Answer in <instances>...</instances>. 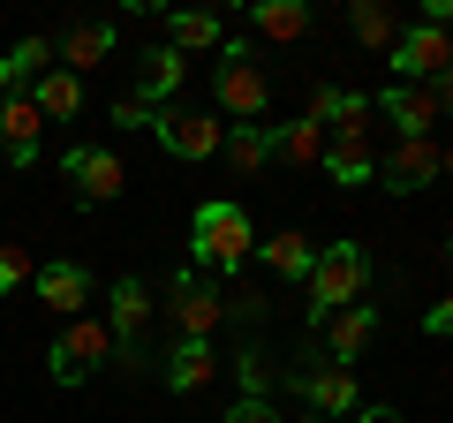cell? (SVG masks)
Returning a JSON list of instances; mask_svg holds the SVG:
<instances>
[{
	"label": "cell",
	"mask_w": 453,
	"mask_h": 423,
	"mask_svg": "<svg viewBox=\"0 0 453 423\" xmlns=\"http://www.w3.org/2000/svg\"><path fill=\"white\" fill-rule=\"evenodd\" d=\"M257 258V227H250V212L234 196H204L189 219V265L196 273H242Z\"/></svg>",
	"instance_id": "1"
},
{
	"label": "cell",
	"mask_w": 453,
	"mask_h": 423,
	"mask_svg": "<svg viewBox=\"0 0 453 423\" xmlns=\"http://www.w3.org/2000/svg\"><path fill=\"white\" fill-rule=\"evenodd\" d=\"M378 114H371V98L363 91H340V114H333V129H325V174L340 181V189H356V181H378Z\"/></svg>",
	"instance_id": "2"
},
{
	"label": "cell",
	"mask_w": 453,
	"mask_h": 423,
	"mask_svg": "<svg viewBox=\"0 0 453 423\" xmlns=\"http://www.w3.org/2000/svg\"><path fill=\"white\" fill-rule=\"evenodd\" d=\"M348 303H371V250L363 242H325L310 265V333Z\"/></svg>",
	"instance_id": "3"
},
{
	"label": "cell",
	"mask_w": 453,
	"mask_h": 423,
	"mask_svg": "<svg viewBox=\"0 0 453 423\" xmlns=\"http://www.w3.org/2000/svg\"><path fill=\"white\" fill-rule=\"evenodd\" d=\"M211 106H219V121H265V106H273V83H265V68H257V53H250V38H226V46H219Z\"/></svg>",
	"instance_id": "4"
},
{
	"label": "cell",
	"mask_w": 453,
	"mask_h": 423,
	"mask_svg": "<svg viewBox=\"0 0 453 423\" xmlns=\"http://www.w3.org/2000/svg\"><path fill=\"white\" fill-rule=\"evenodd\" d=\"M166 318H174V341H211V333L226 326V295L211 273H196V265H181L174 280H166Z\"/></svg>",
	"instance_id": "5"
},
{
	"label": "cell",
	"mask_w": 453,
	"mask_h": 423,
	"mask_svg": "<svg viewBox=\"0 0 453 423\" xmlns=\"http://www.w3.org/2000/svg\"><path fill=\"white\" fill-rule=\"evenodd\" d=\"M98 363H113V333H106V318L83 310V318H68V326H61V341L46 348V371H53V386H83Z\"/></svg>",
	"instance_id": "6"
},
{
	"label": "cell",
	"mask_w": 453,
	"mask_h": 423,
	"mask_svg": "<svg viewBox=\"0 0 453 423\" xmlns=\"http://www.w3.org/2000/svg\"><path fill=\"white\" fill-rule=\"evenodd\" d=\"M151 136H159L174 159H219L226 151V121L196 114V106H159V114H151Z\"/></svg>",
	"instance_id": "7"
},
{
	"label": "cell",
	"mask_w": 453,
	"mask_h": 423,
	"mask_svg": "<svg viewBox=\"0 0 453 423\" xmlns=\"http://www.w3.org/2000/svg\"><path fill=\"white\" fill-rule=\"evenodd\" d=\"M295 393L310 401V416H356L363 408V386H356V371L348 363H333V356H303V371H295Z\"/></svg>",
	"instance_id": "8"
},
{
	"label": "cell",
	"mask_w": 453,
	"mask_h": 423,
	"mask_svg": "<svg viewBox=\"0 0 453 423\" xmlns=\"http://www.w3.org/2000/svg\"><path fill=\"white\" fill-rule=\"evenodd\" d=\"M438 174H446V144H438V136H408V144H393L386 159H378V189H393V196L431 189Z\"/></svg>",
	"instance_id": "9"
},
{
	"label": "cell",
	"mask_w": 453,
	"mask_h": 423,
	"mask_svg": "<svg viewBox=\"0 0 453 423\" xmlns=\"http://www.w3.org/2000/svg\"><path fill=\"white\" fill-rule=\"evenodd\" d=\"M61 174H68V189H76V204H113V196H121V181H129V166L113 159L106 144H68Z\"/></svg>",
	"instance_id": "10"
},
{
	"label": "cell",
	"mask_w": 453,
	"mask_h": 423,
	"mask_svg": "<svg viewBox=\"0 0 453 423\" xmlns=\"http://www.w3.org/2000/svg\"><path fill=\"white\" fill-rule=\"evenodd\" d=\"M386 61H393L401 83H438L453 68V38L438 31V23H416V31H401V46H393Z\"/></svg>",
	"instance_id": "11"
},
{
	"label": "cell",
	"mask_w": 453,
	"mask_h": 423,
	"mask_svg": "<svg viewBox=\"0 0 453 423\" xmlns=\"http://www.w3.org/2000/svg\"><path fill=\"white\" fill-rule=\"evenodd\" d=\"M378 121H393V136H431V121H438V98H431V83H386L378 91V106H371Z\"/></svg>",
	"instance_id": "12"
},
{
	"label": "cell",
	"mask_w": 453,
	"mask_h": 423,
	"mask_svg": "<svg viewBox=\"0 0 453 423\" xmlns=\"http://www.w3.org/2000/svg\"><path fill=\"white\" fill-rule=\"evenodd\" d=\"M31 288H38V303H46L61 326H68V318H83V303H91V273H83L76 258H46Z\"/></svg>",
	"instance_id": "13"
},
{
	"label": "cell",
	"mask_w": 453,
	"mask_h": 423,
	"mask_svg": "<svg viewBox=\"0 0 453 423\" xmlns=\"http://www.w3.org/2000/svg\"><path fill=\"white\" fill-rule=\"evenodd\" d=\"M318 333H325V356L356 371V356L378 341V303H348V310H333V318H325Z\"/></svg>",
	"instance_id": "14"
},
{
	"label": "cell",
	"mask_w": 453,
	"mask_h": 423,
	"mask_svg": "<svg viewBox=\"0 0 453 423\" xmlns=\"http://www.w3.org/2000/svg\"><path fill=\"white\" fill-rule=\"evenodd\" d=\"M181 83H189V61H181L174 46H144V53H136V91L129 98H144V106H174Z\"/></svg>",
	"instance_id": "15"
},
{
	"label": "cell",
	"mask_w": 453,
	"mask_h": 423,
	"mask_svg": "<svg viewBox=\"0 0 453 423\" xmlns=\"http://www.w3.org/2000/svg\"><path fill=\"white\" fill-rule=\"evenodd\" d=\"M38 136H46V114L31 106V91H16L8 106H0V151H8L16 166H31L38 159Z\"/></svg>",
	"instance_id": "16"
},
{
	"label": "cell",
	"mask_w": 453,
	"mask_h": 423,
	"mask_svg": "<svg viewBox=\"0 0 453 423\" xmlns=\"http://www.w3.org/2000/svg\"><path fill=\"white\" fill-rule=\"evenodd\" d=\"M211 371H219V356H211V341H174L159 356V378L174 393H196V386H211Z\"/></svg>",
	"instance_id": "17"
},
{
	"label": "cell",
	"mask_w": 453,
	"mask_h": 423,
	"mask_svg": "<svg viewBox=\"0 0 453 423\" xmlns=\"http://www.w3.org/2000/svg\"><path fill=\"white\" fill-rule=\"evenodd\" d=\"M53 53H61L53 68L83 76V68H98V61L113 53V23H68V31H61V46H53Z\"/></svg>",
	"instance_id": "18"
},
{
	"label": "cell",
	"mask_w": 453,
	"mask_h": 423,
	"mask_svg": "<svg viewBox=\"0 0 453 423\" xmlns=\"http://www.w3.org/2000/svg\"><path fill=\"white\" fill-rule=\"evenodd\" d=\"M250 31L273 46H295V38H310V8L303 0H250Z\"/></svg>",
	"instance_id": "19"
},
{
	"label": "cell",
	"mask_w": 453,
	"mask_h": 423,
	"mask_svg": "<svg viewBox=\"0 0 453 423\" xmlns=\"http://www.w3.org/2000/svg\"><path fill=\"white\" fill-rule=\"evenodd\" d=\"M166 46L189 61V53H211V46H226V31H219V16L211 8H181V16H166Z\"/></svg>",
	"instance_id": "20"
},
{
	"label": "cell",
	"mask_w": 453,
	"mask_h": 423,
	"mask_svg": "<svg viewBox=\"0 0 453 423\" xmlns=\"http://www.w3.org/2000/svg\"><path fill=\"white\" fill-rule=\"evenodd\" d=\"M31 106L46 121H76L83 114V76H68V68H46V76L31 83Z\"/></svg>",
	"instance_id": "21"
},
{
	"label": "cell",
	"mask_w": 453,
	"mask_h": 423,
	"mask_svg": "<svg viewBox=\"0 0 453 423\" xmlns=\"http://www.w3.org/2000/svg\"><path fill=\"white\" fill-rule=\"evenodd\" d=\"M257 258H265V273H280V280H310V265H318V242L310 235H273V242H257Z\"/></svg>",
	"instance_id": "22"
},
{
	"label": "cell",
	"mask_w": 453,
	"mask_h": 423,
	"mask_svg": "<svg viewBox=\"0 0 453 423\" xmlns=\"http://www.w3.org/2000/svg\"><path fill=\"white\" fill-rule=\"evenodd\" d=\"M273 159H288V166H318L325 159V121H280L273 129Z\"/></svg>",
	"instance_id": "23"
},
{
	"label": "cell",
	"mask_w": 453,
	"mask_h": 423,
	"mask_svg": "<svg viewBox=\"0 0 453 423\" xmlns=\"http://www.w3.org/2000/svg\"><path fill=\"white\" fill-rule=\"evenodd\" d=\"M348 31H356V46H371V53L401 46V23H393L386 0H356V8H348Z\"/></svg>",
	"instance_id": "24"
},
{
	"label": "cell",
	"mask_w": 453,
	"mask_h": 423,
	"mask_svg": "<svg viewBox=\"0 0 453 423\" xmlns=\"http://www.w3.org/2000/svg\"><path fill=\"white\" fill-rule=\"evenodd\" d=\"M265 159H273V129L265 121H226V166L234 174H257Z\"/></svg>",
	"instance_id": "25"
},
{
	"label": "cell",
	"mask_w": 453,
	"mask_h": 423,
	"mask_svg": "<svg viewBox=\"0 0 453 423\" xmlns=\"http://www.w3.org/2000/svg\"><path fill=\"white\" fill-rule=\"evenodd\" d=\"M8 68H16V91H23V83H38L53 68V38H23V46L8 53Z\"/></svg>",
	"instance_id": "26"
},
{
	"label": "cell",
	"mask_w": 453,
	"mask_h": 423,
	"mask_svg": "<svg viewBox=\"0 0 453 423\" xmlns=\"http://www.w3.org/2000/svg\"><path fill=\"white\" fill-rule=\"evenodd\" d=\"M234 378H242V401H265V393H273V363L257 356V341L234 356Z\"/></svg>",
	"instance_id": "27"
},
{
	"label": "cell",
	"mask_w": 453,
	"mask_h": 423,
	"mask_svg": "<svg viewBox=\"0 0 453 423\" xmlns=\"http://www.w3.org/2000/svg\"><path fill=\"white\" fill-rule=\"evenodd\" d=\"M23 280H38V265H31V250H23V242H0V295H16Z\"/></svg>",
	"instance_id": "28"
},
{
	"label": "cell",
	"mask_w": 453,
	"mask_h": 423,
	"mask_svg": "<svg viewBox=\"0 0 453 423\" xmlns=\"http://www.w3.org/2000/svg\"><path fill=\"white\" fill-rule=\"evenodd\" d=\"M226 423H288V416H280L273 401H234V408H226Z\"/></svg>",
	"instance_id": "29"
},
{
	"label": "cell",
	"mask_w": 453,
	"mask_h": 423,
	"mask_svg": "<svg viewBox=\"0 0 453 423\" xmlns=\"http://www.w3.org/2000/svg\"><path fill=\"white\" fill-rule=\"evenodd\" d=\"M151 114H159V106H144V98H113V121H121V129H151Z\"/></svg>",
	"instance_id": "30"
},
{
	"label": "cell",
	"mask_w": 453,
	"mask_h": 423,
	"mask_svg": "<svg viewBox=\"0 0 453 423\" xmlns=\"http://www.w3.org/2000/svg\"><path fill=\"white\" fill-rule=\"evenodd\" d=\"M423 333H431V341H453V295H446V303H431V310H423Z\"/></svg>",
	"instance_id": "31"
},
{
	"label": "cell",
	"mask_w": 453,
	"mask_h": 423,
	"mask_svg": "<svg viewBox=\"0 0 453 423\" xmlns=\"http://www.w3.org/2000/svg\"><path fill=\"white\" fill-rule=\"evenodd\" d=\"M431 98H438V121H453V68H446V76L431 83Z\"/></svg>",
	"instance_id": "32"
},
{
	"label": "cell",
	"mask_w": 453,
	"mask_h": 423,
	"mask_svg": "<svg viewBox=\"0 0 453 423\" xmlns=\"http://www.w3.org/2000/svg\"><path fill=\"white\" fill-rule=\"evenodd\" d=\"M348 423H401V416H393V408H371V401H363V408H356Z\"/></svg>",
	"instance_id": "33"
},
{
	"label": "cell",
	"mask_w": 453,
	"mask_h": 423,
	"mask_svg": "<svg viewBox=\"0 0 453 423\" xmlns=\"http://www.w3.org/2000/svg\"><path fill=\"white\" fill-rule=\"evenodd\" d=\"M16 98V68H8V53H0V106Z\"/></svg>",
	"instance_id": "34"
},
{
	"label": "cell",
	"mask_w": 453,
	"mask_h": 423,
	"mask_svg": "<svg viewBox=\"0 0 453 423\" xmlns=\"http://www.w3.org/2000/svg\"><path fill=\"white\" fill-rule=\"evenodd\" d=\"M446 288H453V235H446Z\"/></svg>",
	"instance_id": "35"
},
{
	"label": "cell",
	"mask_w": 453,
	"mask_h": 423,
	"mask_svg": "<svg viewBox=\"0 0 453 423\" xmlns=\"http://www.w3.org/2000/svg\"><path fill=\"white\" fill-rule=\"evenodd\" d=\"M303 423H318V416H303Z\"/></svg>",
	"instance_id": "36"
}]
</instances>
